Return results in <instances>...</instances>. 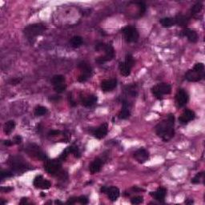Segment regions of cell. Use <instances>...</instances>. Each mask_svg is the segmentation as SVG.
<instances>
[{"mask_svg":"<svg viewBox=\"0 0 205 205\" xmlns=\"http://www.w3.org/2000/svg\"><path fill=\"white\" fill-rule=\"evenodd\" d=\"M174 124V115L170 114L167 120H163L156 126V131L157 136L161 137L165 142L169 141L175 135Z\"/></svg>","mask_w":205,"mask_h":205,"instance_id":"1","label":"cell"},{"mask_svg":"<svg viewBox=\"0 0 205 205\" xmlns=\"http://www.w3.org/2000/svg\"><path fill=\"white\" fill-rule=\"evenodd\" d=\"M46 27L43 23H34L27 26L24 28L23 33L27 39H35L37 36L42 35L45 31Z\"/></svg>","mask_w":205,"mask_h":205,"instance_id":"2","label":"cell"},{"mask_svg":"<svg viewBox=\"0 0 205 205\" xmlns=\"http://www.w3.org/2000/svg\"><path fill=\"white\" fill-rule=\"evenodd\" d=\"M8 163L11 168L16 172H23L29 169L28 164L18 156H11Z\"/></svg>","mask_w":205,"mask_h":205,"instance_id":"3","label":"cell"},{"mask_svg":"<svg viewBox=\"0 0 205 205\" xmlns=\"http://www.w3.org/2000/svg\"><path fill=\"white\" fill-rule=\"evenodd\" d=\"M172 91V87L168 84H159L157 85L154 86L151 88V92L154 95V96L159 100H163V97L164 95L170 94Z\"/></svg>","mask_w":205,"mask_h":205,"instance_id":"4","label":"cell"},{"mask_svg":"<svg viewBox=\"0 0 205 205\" xmlns=\"http://www.w3.org/2000/svg\"><path fill=\"white\" fill-rule=\"evenodd\" d=\"M121 32L124 34V38L127 43H136L139 39V32L136 27L127 26L123 28Z\"/></svg>","mask_w":205,"mask_h":205,"instance_id":"5","label":"cell"},{"mask_svg":"<svg viewBox=\"0 0 205 205\" xmlns=\"http://www.w3.org/2000/svg\"><path fill=\"white\" fill-rule=\"evenodd\" d=\"M79 68L81 70V74L78 77V81L80 83H84L91 77L92 74V68L89 64L84 61L79 64Z\"/></svg>","mask_w":205,"mask_h":205,"instance_id":"6","label":"cell"},{"mask_svg":"<svg viewBox=\"0 0 205 205\" xmlns=\"http://www.w3.org/2000/svg\"><path fill=\"white\" fill-rule=\"evenodd\" d=\"M61 161L60 159L59 160H47L44 164V168L47 173L51 175L58 174L59 170L61 169Z\"/></svg>","mask_w":205,"mask_h":205,"instance_id":"7","label":"cell"},{"mask_svg":"<svg viewBox=\"0 0 205 205\" xmlns=\"http://www.w3.org/2000/svg\"><path fill=\"white\" fill-rule=\"evenodd\" d=\"M104 51V52H105V54H104V56L99 57V58L95 60V61L100 64H104L105 62H108V61H111L115 57V50L112 46L110 45V44H105Z\"/></svg>","mask_w":205,"mask_h":205,"instance_id":"8","label":"cell"},{"mask_svg":"<svg viewBox=\"0 0 205 205\" xmlns=\"http://www.w3.org/2000/svg\"><path fill=\"white\" fill-rule=\"evenodd\" d=\"M27 152L33 157H35L40 160H45L47 158L45 153L40 149L38 146L35 145V144H30L27 147Z\"/></svg>","mask_w":205,"mask_h":205,"instance_id":"9","label":"cell"},{"mask_svg":"<svg viewBox=\"0 0 205 205\" xmlns=\"http://www.w3.org/2000/svg\"><path fill=\"white\" fill-rule=\"evenodd\" d=\"M176 101L178 107H183L188 101V95L184 90L180 89L176 95Z\"/></svg>","mask_w":205,"mask_h":205,"instance_id":"10","label":"cell"},{"mask_svg":"<svg viewBox=\"0 0 205 205\" xmlns=\"http://www.w3.org/2000/svg\"><path fill=\"white\" fill-rule=\"evenodd\" d=\"M33 184L36 188L49 189L51 186V182L47 180H44L42 176H37L33 181Z\"/></svg>","mask_w":205,"mask_h":205,"instance_id":"11","label":"cell"},{"mask_svg":"<svg viewBox=\"0 0 205 205\" xmlns=\"http://www.w3.org/2000/svg\"><path fill=\"white\" fill-rule=\"evenodd\" d=\"M134 157L139 163H143L149 160V153L146 149L140 148L135 151Z\"/></svg>","mask_w":205,"mask_h":205,"instance_id":"12","label":"cell"},{"mask_svg":"<svg viewBox=\"0 0 205 205\" xmlns=\"http://www.w3.org/2000/svg\"><path fill=\"white\" fill-rule=\"evenodd\" d=\"M116 86H117V80L115 79L103 80L101 83L102 91H104V92L111 91L115 88Z\"/></svg>","mask_w":205,"mask_h":205,"instance_id":"13","label":"cell"},{"mask_svg":"<svg viewBox=\"0 0 205 205\" xmlns=\"http://www.w3.org/2000/svg\"><path fill=\"white\" fill-rule=\"evenodd\" d=\"M204 73H199L194 70H189L185 74V79L190 82H198L204 78Z\"/></svg>","mask_w":205,"mask_h":205,"instance_id":"14","label":"cell"},{"mask_svg":"<svg viewBox=\"0 0 205 205\" xmlns=\"http://www.w3.org/2000/svg\"><path fill=\"white\" fill-rule=\"evenodd\" d=\"M108 131V127H107V124H103L100 125L98 128L93 130L92 134L93 136L98 140H101V139L104 138L107 134Z\"/></svg>","mask_w":205,"mask_h":205,"instance_id":"15","label":"cell"},{"mask_svg":"<svg viewBox=\"0 0 205 205\" xmlns=\"http://www.w3.org/2000/svg\"><path fill=\"white\" fill-rule=\"evenodd\" d=\"M196 117V114L192 110H185V111H183V114L180 116V118H179V121L183 124H186L187 123H189L190 121L193 120Z\"/></svg>","mask_w":205,"mask_h":205,"instance_id":"16","label":"cell"},{"mask_svg":"<svg viewBox=\"0 0 205 205\" xmlns=\"http://www.w3.org/2000/svg\"><path fill=\"white\" fill-rule=\"evenodd\" d=\"M181 34L183 36L187 37V39L190 41L191 43H196L198 40V35L196 31L190 28H184L183 31H181Z\"/></svg>","mask_w":205,"mask_h":205,"instance_id":"17","label":"cell"},{"mask_svg":"<svg viewBox=\"0 0 205 205\" xmlns=\"http://www.w3.org/2000/svg\"><path fill=\"white\" fill-rule=\"evenodd\" d=\"M166 194H167V189L164 188V187H159L156 192H150V195L152 196L154 199H156V200L161 202V203H163L164 202V199H165Z\"/></svg>","mask_w":205,"mask_h":205,"instance_id":"18","label":"cell"},{"mask_svg":"<svg viewBox=\"0 0 205 205\" xmlns=\"http://www.w3.org/2000/svg\"><path fill=\"white\" fill-rule=\"evenodd\" d=\"M104 165V160L100 158H96L95 159L94 161L90 164L89 170L91 174H95V173L99 172L100 170H101L102 166Z\"/></svg>","mask_w":205,"mask_h":205,"instance_id":"19","label":"cell"},{"mask_svg":"<svg viewBox=\"0 0 205 205\" xmlns=\"http://www.w3.org/2000/svg\"><path fill=\"white\" fill-rule=\"evenodd\" d=\"M174 18L176 25L180 27H186L188 25V23L190 21V18L188 16L182 15V14H178Z\"/></svg>","mask_w":205,"mask_h":205,"instance_id":"20","label":"cell"},{"mask_svg":"<svg viewBox=\"0 0 205 205\" xmlns=\"http://www.w3.org/2000/svg\"><path fill=\"white\" fill-rule=\"evenodd\" d=\"M97 97L94 95H87V96H82L81 97V103L82 104L86 107H91L94 104H96Z\"/></svg>","mask_w":205,"mask_h":205,"instance_id":"21","label":"cell"},{"mask_svg":"<svg viewBox=\"0 0 205 205\" xmlns=\"http://www.w3.org/2000/svg\"><path fill=\"white\" fill-rule=\"evenodd\" d=\"M106 194H107V196H108L109 200H111V201H115V200H117L119 196H120V193L118 187H108Z\"/></svg>","mask_w":205,"mask_h":205,"instance_id":"22","label":"cell"},{"mask_svg":"<svg viewBox=\"0 0 205 205\" xmlns=\"http://www.w3.org/2000/svg\"><path fill=\"white\" fill-rule=\"evenodd\" d=\"M130 115H131V112L128 109V104H127V102L124 101L123 103V108L119 113L118 117L120 120H126V119L129 118Z\"/></svg>","mask_w":205,"mask_h":205,"instance_id":"23","label":"cell"},{"mask_svg":"<svg viewBox=\"0 0 205 205\" xmlns=\"http://www.w3.org/2000/svg\"><path fill=\"white\" fill-rule=\"evenodd\" d=\"M15 122L14 120H9L4 124L3 126V132L5 133L7 136H9L11 132L13 131V130L15 129Z\"/></svg>","mask_w":205,"mask_h":205,"instance_id":"24","label":"cell"},{"mask_svg":"<svg viewBox=\"0 0 205 205\" xmlns=\"http://www.w3.org/2000/svg\"><path fill=\"white\" fill-rule=\"evenodd\" d=\"M119 68H120V73L122 74V75L124 76H128L131 74V67L127 66V64H125V62H120L119 64Z\"/></svg>","mask_w":205,"mask_h":205,"instance_id":"25","label":"cell"},{"mask_svg":"<svg viewBox=\"0 0 205 205\" xmlns=\"http://www.w3.org/2000/svg\"><path fill=\"white\" fill-rule=\"evenodd\" d=\"M160 22L161 25L163 26V27H165V28H169V27H172L174 25H176L174 18H169V17L163 18L160 19Z\"/></svg>","mask_w":205,"mask_h":205,"instance_id":"26","label":"cell"},{"mask_svg":"<svg viewBox=\"0 0 205 205\" xmlns=\"http://www.w3.org/2000/svg\"><path fill=\"white\" fill-rule=\"evenodd\" d=\"M64 80H65V78H64V75H62V74H56V75L53 76V78L51 79V84L54 86L58 85V84H63Z\"/></svg>","mask_w":205,"mask_h":205,"instance_id":"27","label":"cell"},{"mask_svg":"<svg viewBox=\"0 0 205 205\" xmlns=\"http://www.w3.org/2000/svg\"><path fill=\"white\" fill-rule=\"evenodd\" d=\"M83 44V38L80 36H74L71 39V47L77 48V47H80Z\"/></svg>","mask_w":205,"mask_h":205,"instance_id":"28","label":"cell"},{"mask_svg":"<svg viewBox=\"0 0 205 205\" xmlns=\"http://www.w3.org/2000/svg\"><path fill=\"white\" fill-rule=\"evenodd\" d=\"M67 150L68 151L69 154L70 153H72V154L74 156V157H76V158H79L80 156H81L79 151L78 147H76V146L74 145L70 146V147H67Z\"/></svg>","mask_w":205,"mask_h":205,"instance_id":"29","label":"cell"},{"mask_svg":"<svg viewBox=\"0 0 205 205\" xmlns=\"http://www.w3.org/2000/svg\"><path fill=\"white\" fill-rule=\"evenodd\" d=\"M47 112V109L43 106H38L35 109V115L36 116H42Z\"/></svg>","mask_w":205,"mask_h":205,"instance_id":"30","label":"cell"},{"mask_svg":"<svg viewBox=\"0 0 205 205\" xmlns=\"http://www.w3.org/2000/svg\"><path fill=\"white\" fill-rule=\"evenodd\" d=\"M136 4L138 6L139 8V16H143L146 12V5L143 2H136Z\"/></svg>","mask_w":205,"mask_h":205,"instance_id":"31","label":"cell"},{"mask_svg":"<svg viewBox=\"0 0 205 205\" xmlns=\"http://www.w3.org/2000/svg\"><path fill=\"white\" fill-rule=\"evenodd\" d=\"M202 8H203V6H202V4L200 3H198L196 5L193 6L192 9H191V14H192V15H196V14H198V13L202 10Z\"/></svg>","mask_w":205,"mask_h":205,"instance_id":"32","label":"cell"},{"mask_svg":"<svg viewBox=\"0 0 205 205\" xmlns=\"http://www.w3.org/2000/svg\"><path fill=\"white\" fill-rule=\"evenodd\" d=\"M125 64H127V66H129V67H133L135 66V60H134V58H133V56L131 55V54H128L126 55V58H125Z\"/></svg>","mask_w":205,"mask_h":205,"instance_id":"33","label":"cell"},{"mask_svg":"<svg viewBox=\"0 0 205 205\" xmlns=\"http://www.w3.org/2000/svg\"><path fill=\"white\" fill-rule=\"evenodd\" d=\"M66 89H67V85L65 84H60L54 86V90L57 93H63Z\"/></svg>","mask_w":205,"mask_h":205,"instance_id":"34","label":"cell"},{"mask_svg":"<svg viewBox=\"0 0 205 205\" xmlns=\"http://www.w3.org/2000/svg\"><path fill=\"white\" fill-rule=\"evenodd\" d=\"M0 176H1V180H3V179L6 178H10V177H12L14 175L11 172L8 170H2V172H0Z\"/></svg>","mask_w":205,"mask_h":205,"instance_id":"35","label":"cell"},{"mask_svg":"<svg viewBox=\"0 0 205 205\" xmlns=\"http://www.w3.org/2000/svg\"><path fill=\"white\" fill-rule=\"evenodd\" d=\"M193 70L196 72L199 73H204V65L201 63H198L193 67Z\"/></svg>","mask_w":205,"mask_h":205,"instance_id":"36","label":"cell"},{"mask_svg":"<svg viewBox=\"0 0 205 205\" xmlns=\"http://www.w3.org/2000/svg\"><path fill=\"white\" fill-rule=\"evenodd\" d=\"M143 197L140 196H135V197H133L131 200V203H132V204H140V203H143Z\"/></svg>","mask_w":205,"mask_h":205,"instance_id":"37","label":"cell"},{"mask_svg":"<svg viewBox=\"0 0 205 205\" xmlns=\"http://www.w3.org/2000/svg\"><path fill=\"white\" fill-rule=\"evenodd\" d=\"M203 175V172H200L198 173L197 175H196V176H195L194 178L192 179V183H200V178H201V176Z\"/></svg>","mask_w":205,"mask_h":205,"instance_id":"38","label":"cell"},{"mask_svg":"<svg viewBox=\"0 0 205 205\" xmlns=\"http://www.w3.org/2000/svg\"><path fill=\"white\" fill-rule=\"evenodd\" d=\"M78 201L82 204H87L88 203V198L85 196H81L78 198Z\"/></svg>","mask_w":205,"mask_h":205,"instance_id":"39","label":"cell"},{"mask_svg":"<svg viewBox=\"0 0 205 205\" xmlns=\"http://www.w3.org/2000/svg\"><path fill=\"white\" fill-rule=\"evenodd\" d=\"M60 131H58V130H51V131H49L48 133V136H59L60 134Z\"/></svg>","mask_w":205,"mask_h":205,"instance_id":"40","label":"cell"},{"mask_svg":"<svg viewBox=\"0 0 205 205\" xmlns=\"http://www.w3.org/2000/svg\"><path fill=\"white\" fill-rule=\"evenodd\" d=\"M22 137L20 136H15V138H14V143L15 144H19V143H22Z\"/></svg>","mask_w":205,"mask_h":205,"instance_id":"41","label":"cell"},{"mask_svg":"<svg viewBox=\"0 0 205 205\" xmlns=\"http://www.w3.org/2000/svg\"><path fill=\"white\" fill-rule=\"evenodd\" d=\"M21 82V79L18 78L17 79H11V82H10V84H12V85H16V84H18Z\"/></svg>","mask_w":205,"mask_h":205,"instance_id":"42","label":"cell"},{"mask_svg":"<svg viewBox=\"0 0 205 205\" xmlns=\"http://www.w3.org/2000/svg\"><path fill=\"white\" fill-rule=\"evenodd\" d=\"M0 190L2 191L3 192H11V191L13 190V187H1V188H0Z\"/></svg>","mask_w":205,"mask_h":205,"instance_id":"43","label":"cell"},{"mask_svg":"<svg viewBox=\"0 0 205 205\" xmlns=\"http://www.w3.org/2000/svg\"><path fill=\"white\" fill-rule=\"evenodd\" d=\"M61 99L60 96H57V95H52V96L49 97V100L50 101H53V102H57Z\"/></svg>","mask_w":205,"mask_h":205,"instance_id":"44","label":"cell"},{"mask_svg":"<svg viewBox=\"0 0 205 205\" xmlns=\"http://www.w3.org/2000/svg\"><path fill=\"white\" fill-rule=\"evenodd\" d=\"M76 201H77V198L72 197V198H70L69 200H68V201L67 202V203H68V204H73V203H74Z\"/></svg>","mask_w":205,"mask_h":205,"instance_id":"45","label":"cell"},{"mask_svg":"<svg viewBox=\"0 0 205 205\" xmlns=\"http://www.w3.org/2000/svg\"><path fill=\"white\" fill-rule=\"evenodd\" d=\"M13 143H14V142L11 141V140H5V141L3 142V144L5 146H8V147H9V146L12 145Z\"/></svg>","mask_w":205,"mask_h":205,"instance_id":"46","label":"cell"},{"mask_svg":"<svg viewBox=\"0 0 205 205\" xmlns=\"http://www.w3.org/2000/svg\"><path fill=\"white\" fill-rule=\"evenodd\" d=\"M107 189H108V187H106V186H103V187L100 188V192H101V193H107Z\"/></svg>","mask_w":205,"mask_h":205,"instance_id":"47","label":"cell"},{"mask_svg":"<svg viewBox=\"0 0 205 205\" xmlns=\"http://www.w3.org/2000/svg\"><path fill=\"white\" fill-rule=\"evenodd\" d=\"M132 190L135 191V192H140V191H144L143 189L140 188V187H133Z\"/></svg>","mask_w":205,"mask_h":205,"instance_id":"48","label":"cell"},{"mask_svg":"<svg viewBox=\"0 0 205 205\" xmlns=\"http://www.w3.org/2000/svg\"><path fill=\"white\" fill-rule=\"evenodd\" d=\"M27 202V198H22V200L20 201V204H23V203H26Z\"/></svg>","mask_w":205,"mask_h":205,"instance_id":"49","label":"cell"},{"mask_svg":"<svg viewBox=\"0 0 205 205\" xmlns=\"http://www.w3.org/2000/svg\"><path fill=\"white\" fill-rule=\"evenodd\" d=\"M54 203H55V204H62V202L61 201H59V200H55V201H54Z\"/></svg>","mask_w":205,"mask_h":205,"instance_id":"50","label":"cell"},{"mask_svg":"<svg viewBox=\"0 0 205 205\" xmlns=\"http://www.w3.org/2000/svg\"><path fill=\"white\" fill-rule=\"evenodd\" d=\"M185 203H193V200H186Z\"/></svg>","mask_w":205,"mask_h":205,"instance_id":"51","label":"cell"},{"mask_svg":"<svg viewBox=\"0 0 205 205\" xmlns=\"http://www.w3.org/2000/svg\"><path fill=\"white\" fill-rule=\"evenodd\" d=\"M41 196H46V194H44V193H41Z\"/></svg>","mask_w":205,"mask_h":205,"instance_id":"52","label":"cell"}]
</instances>
